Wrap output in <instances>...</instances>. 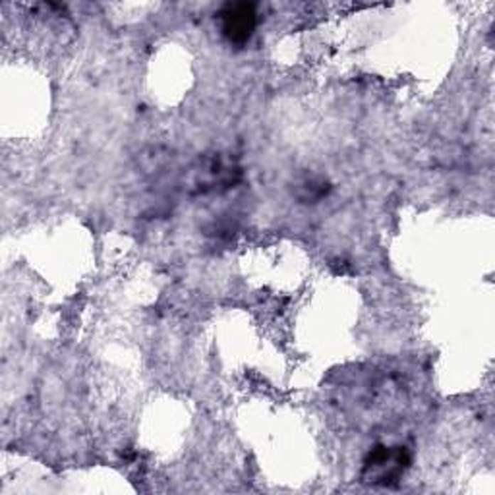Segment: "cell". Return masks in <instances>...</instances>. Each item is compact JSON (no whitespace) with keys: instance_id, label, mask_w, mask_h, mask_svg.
I'll return each instance as SVG.
<instances>
[{"instance_id":"6da1fadb","label":"cell","mask_w":495,"mask_h":495,"mask_svg":"<svg viewBox=\"0 0 495 495\" xmlns=\"http://www.w3.org/2000/svg\"><path fill=\"white\" fill-rule=\"evenodd\" d=\"M228 16H230V18H228V26H227L228 31H230L234 37H236V35L247 37L250 31H252V26H254V14H252V10L246 6L234 8L233 12H230Z\"/></svg>"}]
</instances>
